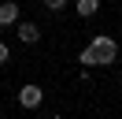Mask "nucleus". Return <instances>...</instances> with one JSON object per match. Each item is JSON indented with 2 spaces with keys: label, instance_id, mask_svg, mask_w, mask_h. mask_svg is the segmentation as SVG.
I'll use <instances>...</instances> for the list:
<instances>
[{
  "label": "nucleus",
  "instance_id": "obj_1",
  "mask_svg": "<svg viewBox=\"0 0 122 119\" xmlns=\"http://www.w3.org/2000/svg\"><path fill=\"white\" fill-rule=\"evenodd\" d=\"M89 48H92V56H96V67H111L115 56H118V45H115V37H107V34H96L89 41Z\"/></svg>",
  "mask_w": 122,
  "mask_h": 119
},
{
  "label": "nucleus",
  "instance_id": "obj_2",
  "mask_svg": "<svg viewBox=\"0 0 122 119\" xmlns=\"http://www.w3.org/2000/svg\"><path fill=\"white\" fill-rule=\"evenodd\" d=\"M41 101H45V89L33 86V82H26V86L19 89V104H22V108H37Z\"/></svg>",
  "mask_w": 122,
  "mask_h": 119
},
{
  "label": "nucleus",
  "instance_id": "obj_3",
  "mask_svg": "<svg viewBox=\"0 0 122 119\" xmlns=\"http://www.w3.org/2000/svg\"><path fill=\"white\" fill-rule=\"evenodd\" d=\"M15 34H19L22 45H37L41 41V26L37 22H15Z\"/></svg>",
  "mask_w": 122,
  "mask_h": 119
},
{
  "label": "nucleus",
  "instance_id": "obj_4",
  "mask_svg": "<svg viewBox=\"0 0 122 119\" xmlns=\"http://www.w3.org/2000/svg\"><path fill=\"white\" fill-rule=\"evenodd\" d=\"M15 22H19V4L4 0L0 4V26H15Z\"/></svg>",
  "mask_w": 122,
  "mask_h": 119
},
{
  "label": "nucleus",
  "instance_id": "obj_5",
  "mask_svg": "<svg viewBox=\"0 0 122 119\" xmlns=\"http://www.w3.org/2000/svg\"><path fill=\"white\" fill-rule=\"evenodd\" d=\"M74 11L81 15V19H92V15L100 11V0H74Z\"/></svg>",
  "mask_w": 122,
  "mask_h": 119
},
{
  "label": "nucleus",
  "instance_id": "obj_6",
  "mask_svg": "<svg viewBox=\"0 0 122 119\" xmlns=\"http://www.w3.org/2000/svg\"><path fill=\"white\" fill-rule=\"evenodd\" d=\"M41 4H45V7H48V11H52V15H59L63 7L70 4V0H41Z\"/></svg>",
  "mask_w": 122,
  "mask_h": 119
},
{
  "label": "nucleus",
  "instance_id": "obj_7",
  "mask_svg": "<svg viewBox=\"0 0 122 119\" xmlns=\"http://www.w3.org/2000/svg\"><path fill=\"white\" fill-rule=\"evenodd\" d=\"M78 63H85V67H96V56H92V48H89V45L81 48V56H78Z\"/></svg>",
  "mask_w": 122,
  "mask_h": 119
},
{
  "label": "nucleus",
  "instance_id": "obj_8",
  "mask_svg": "<svg viewBox=\"0 0 122 119\" xmlns=\"http://www.w3.org/2000/svg\"><path fill=\"white\" fill-rule=\"evenodd\" d=\"M8 60H11V48H8L4 41H0V63H8Z\"/></svg>",
  "mask_w": 122,
  "mask_h": 119
}]
</instances>
